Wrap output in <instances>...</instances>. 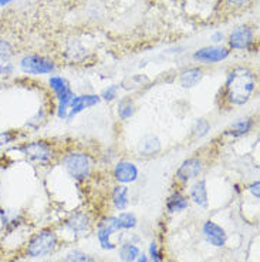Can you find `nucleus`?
Instances as JSON below:
<instances>
[{"mask_svg": "<svg viewBox=\"0 0 260 262\" xmlns=\"http://www.w3.org/2000/svg\"><path fill=\"white\" fill-rule=\"evenodd\" d=\"M256 77L247 67H234L226 77L223 98L229 105H245L253 96Z\"/></svg>", "mask_w": 260, "mask_h": 262, "instance_id": "1", "label": "nucleus"}, {"mask_svg": "<svg viewBox=\"0 0 260 262\" xmlns=\"http://www.w3.org/2000/svg\"><path fill=\"white\" fill-rule=\"evenodd\" d=\"M63 163L68 176L74 178L76 181H84L91 172V160L88 157V154H85L83 151H73L70 154H67Z\"/></svg>", "mask_w": 260, "mask_h": 262, "instance_id": "2", "label": "nucleus"}, {"mask_svg": "<svg viewBox=\"0 0 260 262\" xmlns=\"http://www.w3.org/2000/svg\"><path fill=\"white\" fill-rule=\"evenodd\" d=\"M57 244V236L52 229H43L33 236L27 245V255L32 258H40L50 254Z\"/></svg>", "mask_w": 260, "mask_h": 262, "instance_id": "3", "label": "nucleus"}, {"mask_svg": "<svg viewBox=\"0 0 260 262\" xmlns=\"http://www.w3.org/2000/svg\"><path fill=\"white\" fill-rule=\"evenodd\" d=\"M21 151L30 161L39 164V165L50 164L54 160V156H56V151L53 148V145L50 143H47V141H43V140L27 143L21 148Z\"/></svg>", "mask_w": 260, "mask_h": 262, "instance_id": "4", "label": "nucleus"}, {"mask_svg": "<svg viewBox=\"0 0 260 262\" xmlns=\"http://www.w3.org/2000/svg\"><path fill=\"white\" fill-rule=\"evenodd\" d=\"M49 84H50L54 94L57 96V100H59L57 116L60 118H67L68 105H70L73 97H74V93L72 92L67 80L60 77V76H52L50 80H49Z\"/></svg>", "mask_w": 260, "mask_h": 262, "instance_id": "5", "label": "nucleus"}, {"mask_svg": "<svg viewBox=\"0 0 260 262\" xmlns=\"http://www.w3.org/2000/svg\"><path fill=\"white\" fill-rule=\"evenodd\" d=\"M21 72L27 74H49L56 70L54 61L39 54H27L20 60Z\"/></svg>", "mask_w": 260, "mask_h": 262, "instance_id": "6", "label": "nucleus"}, {"mask_svg": "<svg viewBox=\"0 0 260 262\" xmlns=\"http://www.w3.org/2000/svg\"><path fill=\"white\" fill-rule=\"evenodd\" d=\"M203 167H205V163H203L202 158H186V160L179 165V168L176 170V180L182 184L188 183L191 180H195L196 177H199L202 174Z\"/></svg>", "mask_w": 260, "mask_h": 262, "instance_id": "7", "label": "nucleus"}, {"mask_svg": "<svg viewBox=\"0 0 260 262\" xmlns=\"http://www.w3.org/2000/svg\"><path fill=\"white\" fill-rule=\"evenodd\" d=\"M254 33L249 26H239L229 36V46L234 50H247L253 45Z\"/></svg>", "mask_w": 260, "mask_h": 262, "instance_id": "8", "label": "nucleus"}, {"mask_svg": "<svg viewBox=\"0 0 260 262\" xmlns=\"http://www.w3.org/2000/svg\"><path fill=\"white\" fill-rule=\"evenodd\" d=\"M120 224H118L117 216H107L104 218L100 225H98V241L101 244V247L104 249H114L115 245L110 241V236L112 235V232L120 231Z\"/></svg>", "mask_w": 260, "mask_h": 262, "instance_id": "9", "label": "nucleus"}, {"mask_svg": "<svg viewBox=\"0 0 260 262\" xmlns=\"http://www.w3.org/2000/svg\"><path fill=\"white\" fill-rule=\"evenodd\" d=\"M229 53L230 52H229L228 49H225V47L209 46L196 50L195 54H194V59L201 61V63L214 64V63H219L222 60L228 59Z\"/></svg>", "mask_w": 260, "mask_h": 262, "instance_id": "10", "label": "nucleus"}, {"mask_svg": "<svg viewBox=\"0 0 260 262\" xmlns=\"http://www.w3.org/2000/svg\"><path fill=\"white\" fill-rule=\"evenodd\" d=\"M101 97L97 94H83V96H74L72 103L68 105V113L67 118H73L77 116L78 113H81L85 108H90L92 105L100 103Z\"/></svg>", "mask_w": 260, "mask_h": 262, "instance_id": "11", "label": "nucleus"}, {"mask_svg": "<svg viewBox=\"0 0 260 262\" xmlns=\"http://www.w3.org/2000/svg\"><path fill=\"white\" fill-rule=\"evenodd\" d=\"M114 178L120 184L134 183L138 178L137 165L131 161H120L114 168Z\"/></svg>", "mask_w": 260, "mask_h": 262, "instance_id": "12", "label": "nucleus"}, {"mask_svg": "<svg viewBox=\"0 0 260 262\" xmlns=\"http://www.w3.org/2000/svg\"><path fill=\"white\" fill-rule=\"evenodd\" d=\"M203 234H205V238L210 245L214 247H218L221 248L226 244V232L225 229L219 227L218 224L212 223V221H206L205 225H203Z\"/></svg>", "mask_w": 260, "mask_h": 262, "instance_id": "13", "label": "nucleus"}, {"mask_svg": "<svg viewBox=\"0 0 260 262\" xmlns=\"http://www.w3.org/2000/svg\"><path fill=\"white\" fill-rule=\"evenodd\" d=\"M202 77H203V70L199 67H192V69H188L181 73L179 84L182 85L183 89H192L201 81Z\"/></svg>", "mask_w": 260, "mask_h": 262, "instance_id": "14", "label": "nucleus"}, {"mask_svg": "<svg viewBox=\"0 0 260 262\" xmlns=\"http://www.w3.org/2000/svg\"><path fill=\"white\" fill-rule=\"evenodd\" d=\"M191 200L199 207L208 205V188L205 180H198L191 188Z\"/></svg>", "mask_w": 260, "mask_h": 262, "instance_id": "15", "label": "nucleus"}, {"mask_svg": "<svg viewBox=\"0 0 260 262\" xmlns=\"http://www.w3.org/2000/svg\"><path fill=\"white\" fill-rule=\"evenodd\" d=\"M65 227L73 232H84L90 227V218L84 212H76L67 220Z\"/></svg>", "mask_w": 260, "mask_h": 262, "instance_id": "16", "label": "nucleus"}, {"mask_svg": "<svg viewBox=\"0 0 260 262\" xmlns=\"http://www.w3.org/2000/svg\"><path fill=\"white\" fill-rule=\"evenodd\" d=\"M138 151L143 156H155L161 151V141L155 136H145L138 144Z\"/></svg>", "mask_w": 260, "mask_h": 262, "instance_id": "17", "label": "nucleus"}, {"mask_svg": "<svg viewBox=\"0 0 260 262\" xmlns=\"http://www.w3.org/2000/svg\"><path fill=\"white\" fill-rule=\"evenodd\" d=\"M112 203L118 211H124L128 207V188L125 185H117L112 191Z\"/></svg>", "mask_w": 260, "mask_h": 262, "instance_id": "18", "label": "nucleus"}, {"mask_svg": "<svg viewBox=\"0 0 260 262\" xmlns=\"http://www.w3.org/2000/svg\"><path fill=\"white\" fill-rule=\"evenodd\" d=\"M253 125L254 121L252 118H243V120H239L234 124H232V127L228 130V134L232 137H242L252 130Z\"/></svg>", "mask_w": 260, "mask_h": 262, "instance_id": "19", "label": "nucleus"}, {"mask_svg": "<svg viewBox=\"0 0 260 262\" xmlns=\"http://www.w3.org/2000/svg\"><path fill=\"white\" fill-rule=\"evenodd\" d=\"M188 198L183 196L181 192H174L168 198V201H167V208H168L169 212H179V211H183L185 208H188Z\"/></svg>", "mask_w": 260, "mask_h": 262, "instance_id": "20", "label": "nucleus"}, {"mask_svg": "<svg viewBox=\"0 0 260 262\" xmlns=\"http://www.w3.org/2000/svg\"><path fill=\"white\" fill-rule=\"evenodd\" d=\"M139 255V248L132 245V244H124L120 248V258L124 262H132L135 261Z\"/></svg>", "mask_w": 260, "mask_h": 262, "instance_id": "21", "label": "nucleus"}, {"mask_svg": "<svg viewBox=\"0 0 260 262\" xmlns=\"http://www.w3.org/2000/svg\"><path fill=\"white\" fill-rule=\"evenodd\" d=\"M135 112V105L131 98H123L118 104V116L121 120H128V118Z\"/></svg>", "mask_w": 260, "mask_h": 262, "instance_id": "22", "label": "nucleus"}, {"mask_svg": "<svg viewBox=\"0 0 260 262\" xmlns=\"http://www.w3.org/2000/svg\"><path fill=\"white\" fill-rule=\"evenodd\" d=\"M117 220L121 229H131L137 225V218H135L134 214H131V212H121L117 216Z\"/></svg>", "mask_w": 260, "mask_h": 262, "instance_id": "23", "label": "nucleus"}, {"mask_svg": "<svg viewBox=\"0 0 260 262\" xmlns=\"http://www.w3.org/2000/svg\"><path fill=\"white\" fill-rule=\"evenodd\" d=\"M14 49L12 46L10 41H7L5 39H0V61H9V60L13 57Z\"/></svg>", "mask_w": 260, "mask_h": 262, "instance_id": "24", "label": "nucleus"}, {"mask_svg": "<svg viewBox=\"0 0 260 262\" xmlns=\"http://www.w3.org/2000/svg\"><path fill=\"white\" fill-rule=\"evenodd\" d=\"M209 130H210V124H209L206 120L199 118L195 123V125H194V128H192V134H194L196 138H202L208 134Z\"/></svg>", "mask_w": 260, "mask_h": 262, "instance_id": "25", "label": "nucleus"}, {"mask_svg": "<svg viewBox=\"0 0 260 262\" xmlns=\"http://www.w3.org/2000/svg\"><path fill=\"white\" fill-rule=\"evenodd\" d=\"M67 262H94L91 256H88L84 252L80 251H74L70 255L67 256Z\"/></svg>", "mask_w": 260, "mask_h": 262, "instance_id": "26", "label": "nucleus"}, {"mask_svg": "<svg viewBox=\"0 0 260 262\" xmlns=\"http://www.w3.org/2000/svg\"><path fill=\"white\" fill-rule=\"evenodd\" d=\"M16 133L14 131H3L0 133V147H5V145L10 144L12 141L16 140Z\"/></svg>", "mask_w": 260, "mask_h": 262, "instance_id": "27", "label": "nucleus"}, {"mask_svg": "<svg viewBox=\"0 0 260 262\" xmlns=\"http://www.w3.org/2000/svg\"><path fill=\"white\" fill-rule=\"evenodd\" d=\"M118 96V85L112 84L110 85L108 89H105L104 92H103V94L100 96L101 98H104V100H107V101H111V100H114V98L117 97Z\"/></svg>", "mask_w": 260, "mask_h": 262, "instance_id": "28", "label": "nucleus"}, {"mask_svg": "<svg viewBox=\"0 0 260 262\" xmlns=\"http://www.w3.org/2000/svg\"><path fill=\"white\" fill-rule=\"evenodd\" d=\"M150 255H151V261L152 262L162 261V255H161V252L158 251V247H156L155 243H152L150 245Z\"/></svg>", "mask_w": 260, "mask_h": 262, "instance_id": "29", "label": "nucleus"}, {"mask_svg": "<svg viewBox=\"0 0 260 262\" xmlns=\"http://www.w3.org/2000/svg\"><path fill=\"white\" fill-rule=\"evenodd\" d=\"M14 67L12 63H9V61H3V63H0V76H10V74H13Z\"/></svg>", "mask_w": 260, "mask_h": 262, "instance_id": "30", "label": "nucleus"}, {"mask_svg": "<svg viewBox=\"0 0 260 262\" xmlns=\"http://www.w3.org/2000/svg\"><path fill=\"white\" fill-rule=\"evenodd\" d=\"M259 187H260L259 181H254V183L250 184V187H249V191H250V192L253 194V196H256L257 200H259V196H260Z\"/></svg>", "mask_w": 260, "mask_h": 262, "instance_id": "31", "label": "nucleus"}, {"mask_svg": "<svg viewBox=\"0 0 260 262\" xmlns=\"http://www.w3.org/2000/svg\"><path fill=\"white\" fill-rule=\"evenodd\" d=\"M228 2L230 5H233V6H245V5H247L252 0H228Z\"/></svg>", "mask_w": 260, "mask_h": 262, "instance_id": "32", "label": "nucleus"}, {"mask_svg": "<svg viewBox=\"0 0 260 262\" xmlns=\"http://www.w3.org/2000/svg\"><path fill=\"white\" fill-rule=\"evenodd\" d=\"M212 39H214V41H221L223 39V34L222 33H215L214 36H212Z\"/></svg>", "mask_w": 260, "mask_h": 262, "instance_id": "33", "label": "nucleus"}, {"mask_svg": "<svg viewBox=\"0 0 260 262\" xmlns=\"http://www.w3.org/2000/svg\"><path fill=\"white\" fill-rule=\"evenodd\" d=\"M137 262H148V258L145 255H138Z\"/></svg>", "mask_w": 260, "mask_h": 262, "instance_id": "34", "label": "nucleus"}, {"mask_svg": "<svg viewBox=\"0 0 260 262\" xmlns=\"http://www.w3.org/2000/svg\"><path fill=\"white\" fill-rule=\"evenodd\" d=\"M13 0H0V6L3 7V6H7L9 3H12Z\"/></svg>", "mask_w": 260, "mask_h": 262, "instance_id": "35", "label": "nucleus"}]
</instances>
